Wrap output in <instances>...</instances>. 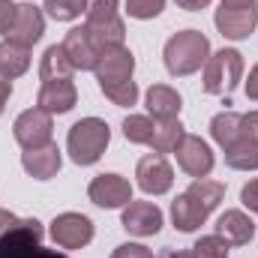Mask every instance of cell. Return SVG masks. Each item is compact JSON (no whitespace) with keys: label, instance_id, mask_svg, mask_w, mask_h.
<instances>
[{"label":"cell","instance_id":"obj_21","mask_svg":"<svg viewBox=\"0 0 258 258\" xmlns=\"http://www.w3.org/2000/svg\"><path fill=\"white\" fill-rule=\"evenodd\" d=\"M72 75H75V66L69 63L63 45H51L42 54V60H39V78H42V84L45 81H72Z\"/></svg>","mask_w":258,"mask_h":258},{"label":"cell","instance_id":"obj_37","mask_svg":"<svg viewBox=\"0 0 258 258\" xmlns=\"http://www.w3.org/2000/svg\"><path fill=\"white\" fill-rule=\"evenodd\" d=\"M9 96H12V81L0 72V114H3V108H6V102H9Z\"/></svg>","mask_w":258,"mask_h":258},{"label":"cell","instance_id":"obj_9","mask_svg":"<svg viewBox=\"0 0 258 258\" xmlns=\"http://www.w3.org/2000/svg\"><path fill=\"white\" fill-rule=\"evenodd\" d=\"M51 240L60 249H81L93 240V222L81 213H60L51 222Z\"/></svg>","mask_w":258,"mask_h":258},{"label":"cell","instance_id":"obj_20","mask_svg":"<svg viewBox=\"0 0 258 258\" xmlns=\"http://www.w3.org/2000/svg\"><path fill=\"white\" fill-rule=\"evenodd\" d=\"M147 111L153 114V120H174L180 114V93L168 84H153L147 90Z\"/></svg>","mask_w":258,"mask_h":258},{"label":"cell","instance_id":"obj_5","mask_svg":"<svg viewBox=\"0 0 258 258\" xmlns=\"http://www.w3.org/2000/svg\"><path fill=\"white\" fill-rule=\"evenodd\" d=\"M84 27L96 39L99 48L105 45H120L126 36V24L117 15V0H87L84 12Z\"/></svg>","mask_w":258,"mask_h":258},{"label":"cell","instance_id":"obj_38","mask_svg":"<svg viewBox=\"0 0 258 258\" xmlns=\"http://www.w3.org/2000/svg\"><path fill=\"white\" fill-rule=\"evenodd\" d=\"M258 0H222L225 9H255Z\"/></svg>","mask_w":258,"mask_h":258},{"label":"cell","instance_id":"obj_32","mask_svg":"<svg viewBox=\"0 0 258 258\" xmlns=\"http://www.w3.org/2000/svg\"><path fill=\"white\" fill-rule=\"evenodd\" d=\"M15 12H18V6H15L12 0H0V33H3V36L9 33V27H12V21H15Z\"/></svg>","mask_w":258,"mask_h":258},{"label":"cell","instance_id":"obj_18","mask_svg":"<svg viewBox=\"0 0 258 258\" xmlns=\"http://www.w3.org/2000/svg\"><path fill=\"white\" fill-rule=\"evenodd\" d=\"M213 21L225 39H246L258 24V9H225V6H219Z\"/></svg>","mask_w":258,"mask_h":258},{"label":"cell","instance_id":"obj_13","mask_svg":"<svg viewBox=\"0 0 258 258\" xmlns=\"http://www.w3.org/2000/svg\"><path fill=\"white\" fill-rule=\"evenodd\" d=\"M123 228L135 237H153L162 228V210L153 201H129L123 207Z\"/></svg>","mask_w":258,"mask_h":258},{"label":"cell","instance_id":"obj_28","mask_svg":"<svg viewBox=\"0 0 258 258\" xmlns=\"http://www.w3.org/2000/svg\"><path fill=\"white\" fill-rule=\"evenodd\" d=\"M54 21H72L81 12H87V0H45L42 6Z\"/></svg>","mask_w":258,"mask_h":258},{"label":"cell","instance_id":"obj_24","mask_svg":"<svg viewBox=\"0 0 258 258\" xmlns=\"http://www.w3.org/2000/svg\"><path fill=\"white\" fill-rule=\"evenodd\" d=\"M186 132L180 126V120L174 117V120H156V129H153V138H150V144L147 147H153V153H174V147H177V141L183 138Z\"/></svg>","mask_w":258,"mask_h":258},{"label":"cell","instance_id":"obj_16","mask_svg":"<svg viewBox=\"0 0 258 258\" xmlns=\"http://www.w3.org/2000/svg\"><path fill=\"white\" fill-rule=\"evenodd\" d=\"M60 45H63L66 57H69V63L75 66V69H93V66H96L99 45H96V39L87 33V27H72Z\"/></svg>","mask_w":258,"mask_h":258},{"label":"cell","instance_id":"obj_6","mask_svg":"<svg viewBox=\"0 0 258 258\" xmlns=\"http://www.w3.org/2000/svg\"><path fill=\"white\" fill-rule=\"evenodd\" d=\"M0 258H63L42 249V228L36 219H21L9 234L0 237Z\"/></svg>","mask_w":258,"mask_h":258},{"label":"cell","instance_id":"obj_4","mask_svg":"<svg viewBox=\"0 0 258 258\" xmlns=\"http://www.w3.org/2000/svg\"><path fill=\"white\" fill-rule=\"evenodd\" d=\"M243 78V54L234 48H222L204 63V90L210 96H231Z\"/></svg>","mask_w":258,"mask_h":258},{"label":"cell","instance_id":"obj_30","mask_svg":"<svg viewBox=\"0 0 258 258\" xmlns=\"http://www.w3.org/2000/svg\"><path fill=\"white\" fill-rule=\"evenodd\" d=\"M162 9H165V0H126V12L138 21L156 18Z\"/></svg>","mask_w":258,"mask_h":258},{"label":"cell","instance_id":"obj_36","mask_svg":"<svg viewBox=\"0 0 258 258\" xmlns=\"http://www.w3.org/2000/svg\"><path fill=\"white\" fill-rule=\"evenodd\" d=\"M243 90H246V96H249V99H255V102H258V63L252 66V72H249V78H246Z\"/></svg>","mask_w":258,"mask_h":258},{"label":"cell","instance_id":"obj_7","mask_svg":"<svg viewBox=\"0 0 258 258\" xmlns=\"http://www.w3.org/2000/svg\"><path fill=\"white\" fill-rule=\"evenodd\" d=\"M51 114L42 111V108H27L15 117V126H12V135L15 141L24 147V150H33V147H42L51 141Z\"/></svg>","mask_w":258,"mask_h":258},{"label":"cell","instance_id":"obj_29","mask_svg":"<svg viewBox=\"0 0 258 258\" xmlns=\"http://www.w3.org/2000/svg\"><path fill=\"white\" fill-rule=\"evenodd\" d=\"M192 252L198 258H228V243L219 234H204V237L195 240Z\"/></svg>","mask_w":258,"mask_h":258},{"label":"cell","instance_id":"obj_25","mask_svg":"<svg viewBox=\"0 0 258 258\" xmlns=\"http://www.w3.org/2000/svg\"><path fill=\"white\" fill-rule=\"evenodd\" d=\"M210 135H213V141H216L222 150H228V147L240 138V114H234V111L216 114V117L210 120Z\"/></svg>","mask_w":258,"mask_h":258},{"label":"cell","instance_id":"obj_1","mask_svg":"<svg viewBox=\"0 0 258 258\" xmlns=\"http://www.w3.org/2000/svg\"><path fill=\"white\" fill-rule=\"evenodd\" d=\"M225 198V183L219 180H207V177H195L189 183V189L174 198L171 204V219L174 228L189 234L195 228H201L207 222V216L219 207V201Z\"/></svg>","mask_w":258,"mask_h":258},{"label":"cell","instance_id":"obj_23","mask_svg":"<svg viewBox=\"0 0 258 258\" xmlns=\"http://www.w3.org/2000/svg\"><path fill=\"white\" fill-rule=\"evenodd\" d=\"M225 162L237 171H258V141L240 132V138L225 150Z\"/></svg>","mask_w":258,"mask_h":258},{"label":"cell","instance_id":"obj_11","mask_svg":"<svg viewBox=\"0 0 258 258\" xmlns=\"http://www.w3.org/2000/svg\"><path fill=\"white\" fill-rule=\"evenodd\" d=\"M174 156H177V165L192 174V177H207L213 171V153H210V144L198 135H183L174 147Z\"/></svg>","mask_w":258,"mask_h":258},{"label":"cell","instance_id":"obj_3","mask_svg":"<svg viewBox=\"0 0 258 258\" xmlns=\"http://www.w3.org/2000/svg\"><path fill=\"white\" fill-rule=\"evenodd\" d=\"M108 141H111V129L99 117L78 120L75 126L69 129V135H66V147H69V156H72L75 165H93V162H99V156L105 153Z\"/></svg>","mask_w":258,"mask_h":258},{"label":"cell","instance_id":"obj_31","mask_svg":"<svg viewBox=\"0 0 258 258\" xmlns=\"http://www.w3.org/2000/svg\"><path fill=\"white\" fill-rule=\"evenodd\" d=\"M111 258H153V252L147 249V246H141V243H120Z\"/></svg>","mask_w":258,"mask_h":258},{"label":"cell","instance_id":"obj_35","mask_svg":"<svg viewBox=\"0 0 258 258\" xmlns=\"http://www.w3.org/2000/svg\"><path fill=\"white\" fill-rule=\"evenodd\" d=\"M18 222H21V219H18L15 213H9V210H0V237H3V234H9V231L18 225Z\"/></svg>","mask_w":258,"mask_h":258},{"label":"cell","instance_id":"obj_12","mask_svg":"<svg viewBox=\"0 0 258 258\" xmlns=\"http://www.w3.org/2000/svg\"><path fill=\"white\" fill-rule=\"evenodd\" d=\"M93 72H96V81H126L135 72V57L123 42L120 45H105V48H99Z\"/></svg>","mask_w":258,"mask_h":258},{"label":"cell","instance_id":"obj_39","mask_svg":"<svg viewBox=\"0 0 258 258\" xmlns=\"http://www.w3.org/2000/svg\"><path fill=\"white\" fill-rule=\"evenodd\" d=\"M210 0H177V6L180 9H189V12H195V9H204Z\"/></svg>","mask_w":258,"mask_h":258},{"label":"cell","instance_id":"obj_8","mask_svg":"<svg viewBox=\"0 0 258 258\" xmlns=\"http://www.w3.org/2000/svg\"><path fill=\"white\" fill-rule=\"evenodd\" d=\"M135 177H138V186L147 195H165L174 183V168L168 165V159L162 153H147L138 159Z\"/></svg>","mask_w":258,"mask_h":258},{"label":"cell","instance_id":"obj_10","mask_svg":"<svg viewBox=\"0 0 258 258\" xmlns=\"http://www.w3.org/2000/svg\"><path fill=\"white\" fill-rule=\"evenodd\" d=\"M87 195L96 207H105V210H114V207H126L132 201V183L120 174H99L90 180Z\"/></svg>","mask_w":258,"mask_h":258},{"label":"cell","instance_id":"obj_33","mask_svg":"<svg viewBox=\"0 0 258 258\" xmlns=\"http://www.w3.org/2000/svg\"><path fill=\"white\" fill-rule=\"evenodd\" d=\"M240 201H243L252 213H258V177H252V180L240 189Z\"/></svg>","mask_w":258,"mask_h":258},{"label":"cell","instance_id":"obj_2","mask_svg":"<svg viewBox=\"0 0 258 258\" xmlns=\"http://www.w3.org/2000/svg\"><path fill=\"white\" fill-rule=\"evenodd\" d=\"M165 69L171 75H192L210 57V42L201 30H180L165 42Z\"/></svg>","mask_w":258,"mask_h":258},{"label":"cell","instance_id":"obj_19","mask_svg":"<svg viewBox=\"0 0 258 258\" xmlns=\"http://www.w3.org/2000/svg\"><path fill=\"white\" fill-rule=\"evenodd\" d=\"M216 234L231 246H243V243H249L252 237H255V222L243 213V210H225L222 216H219V222H216Z\"/></svg>","mask_w":258,"mask_h":258},{"label":"cell","instance_id":"obj_34","mask_svg":"<svg viewBox=\"0 0 258 258\" xmlns=\"http://www.w3.org/2000/svg\"><path fill=\"white\" fill-rule=\"evenodd\" d=\"M240 132H243L246 138L258 141V111H246V114H240Z\"/></svg>","mask_w":258,"mask_h":258},{"label":"cell","instance_id":"obj_14","mask_svg":"<svg viewBox=\"0 0 258 258\" xmlns=\"http://www.w3.org/2000/svg\"><path fill=\"white\" fill-rule=\"evenodd\" d=\"M45 33V18H42V9L33 6V3H21L18 12H15V21L6 33V39L18 42V45H36Z\"/></svg>","mask_w":258,"mask_h":258},{"label":"cell","instance_id":"obj_40","mask_svg":"<svg viewBox=\"0 0 258 258\" xmlns=\"http://www.w3.org/2000/svg\"><path fill=\"white\" fill-rule=\"evenodd\" d=\"M165 258H198L192 249H171V252H165Z\"/></svg>","mask_w":258,"mask_h":258},{"label":"cell","instance_id":"obj_22","mask_svg":"<svg viewBox=\"0 0 258 258\" xmlns=\"http://www.w3.org/2000/svg\"><path fill=\"white\" fill-rule=\"evenodd\" d=\"M27 69H30V48L18 45L12 39H3L0 42V72L12 81V78L24 75Z\"/></svg>","mask_w":258,"mask_h":258},{"label":"cell","instance_id":"obj_26","mask_svg":"<svg viewBox=\"0 0 258 258\" xmlns=\"http://www.w3.org/2000/svg\"><path fill=\"white\" fill-rule=\"evenodd\" d=\"M99 90L120 108H132L138 102V84L126 78V81H99Z\"/></svg>","mask_w":258,"mask_h":258},{"label":"cell","instance_id":"obj_27","mask_svg":"<svg viewBox=\"0 0 258 258\" xmlns=\"http://www.w3.org/2000/svg\"><path fill=\"white\" fill-rule=\"evenodd\" d=\"M153 129H156V120L144 117V114H129L126 120H123V135L132 144H150Z\"/></svg>","mask_w":258,"mask_h":258},{"label":"cell","instance_id":"obj_15","mask_svg":"<svg viewBox=\"0 0 258 258\" xmlns=\"http://www.w3.org/2000/svg\"><path fill=\"white\" fill-rule=\"evenodd\" d=\"M21 165H24V171H27L30 177H36V180H51V177L60 171V165H63L60 147H57L54 141H48V144H42V147L24 150V153H21Z\"/></svg>","mask_w":258,"mask_h":258},{"label":"cell","instance_id":"obj_17","mask_svg":"<svg viewBox=\"0 0 258 258\" xmlns=\"http://www.w3.org/2000/svg\"><path fill=\"white\" fill-rule=\"evenodd\" d=\"M75 102H78V90L72 81H45L36 96V108L48 114H66L75 108Z\"/></svg>","mask_w":258,"mask_h":258}]
</instances>
